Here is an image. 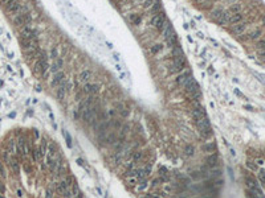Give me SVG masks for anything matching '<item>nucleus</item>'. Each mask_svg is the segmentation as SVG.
<instances>
[{"mask_svg":"<svg viewBox=\"0 0 265 198\" xmlns=\"http://www.w3.org/2000/svg\"><path fill=\"white\" fill-rule=\"evenodd\" d=\"M245 29H247V23H243V21L232 25V32L235 35H241V33H244Z\"/></svg>","mask_w":265,"mask_h":198,"instance_id":"1","label":"nucleus"},{"mask_svg":"<svg viewBox=\"0 0 265 198\" xmlns=\"http://www.w3.org/2000/svg\"><path fill=\"white\" fill-rule=\"evenodd\" d=\"M243 21V13L239 12V13H233V15H229V19H228V24L231 25H235L237 23H241Z\"/></svg>","mask_w":265,"mask_h":198,"instance_id":"2","label":"nucleus"},{"mask_svg":"<svg viewBox=\"0 0 265 198\" xmlns=\"http://www.w3.org/2000/svg\"><path fill=\"white\" fill-rule=\"evenodd\" d=\"M217 164H219V157H217L216 153H212L207 157V165L210 168H215L217 167Z\"/></svg>","mask_w":265,"mask_h":198,"instance_id":"3","label":"nucleus"},{"mask_svg":"<svg viewBox=\"0 0 265 198\" xmlns=\"http://www.w3.org/2000/svg\"><path fill=\"white\" fill-rule=\"evenodd\" d=\"M90 78H92V72H89V70H84V72L80 74V79L82 81V82H89Z\"/></svg>","mask_w":265,"mask_h":198,"instance_id":"4","label":"nucleus"},{"mask_svg":"<svg viewBox=\"0 0 265 198\" xmlns=\"http://www.w3.org/2000/svg\"><path fill=\"white\" fill-rule=\"evenodd\" d=\"M260 36H261V31H260V29H256V31L251 32V33L248 35V38H251V40H257V38H260Z\"/></svg>","mask_w":265,"mask_h":198,"instance_id":"5","label":"nucleus"},{"mask_svg":"<svg viewBox=\"0 0 265 198\" xmlns=\"http://www.w3.org/2000/svg\"><path fill=\"white\" fill-rule=\"evenodd\" d=\"M0 176H6V169H4V165L1 163H0Z\"/></svg>","mask_w":265,"mask_h":198,"instance_id":"6","label":"nucleus"},{"mask_svg":"<svg viewBox=\"0 0 265 198\" xmlns=\"http://www.w3.org/2000/svg\"><path fill=\"white\" fill-rule=\"evenodd\" d=\"M259 56H260V60L265 61V50H261V52L259 53Z\"/></svg>","mask_w":265,"mask_h":198,"instance_id":"7","label":"nucleus"},{"mask_svg":"<svg viewBox=\"0 0 265 198\" xmlns=\"http://www.w3.org/2000/svg\"><path fill=\"white\" fill-rule=\"evenodd\" d=\"M4 192H6V186H4V184H1V182H0V193L3 194Z\"/></svg>","mask_w":265,"mask_h":198,"instance_id":"8","label":"nucleus"},{"mask_svg":"<svg viewBox=\"0 0 265 198\" xmlns=\"http://www.w3.org/2000/svg\"><path fill=\"white\" fill-rule=\"evenodd\" d=\"M16 193H18V195H19V197H20V198H23V190H21V189H18V192H16Z\"/></svg>","mask_w":265,"mask_h":198,"instance_id":"9","label":"nucleus"},{"mask_svg":"<svg viewBox=\"0 0 265 198\" xmlns=\"http://www.w3.org/2000/svg\"><path fill=\"white\" fill-rule=\"evenodd\" d=\"M257 164H259V165H262V164H264V161L260 160V158H259V160H257Z\"/></svg>","mask_w":265,"mask_h":198,"instance_id":"10","label":"nucleus"},{"mask_svg":"<svg viewBox=\"0 0 265 198\" xmlns=\"http://www.w3.org/2000/svg\"><path fill=\"white\" fill-rule=\"evenodd\" d=\"M262 24H265V15L262 16Z\"/></svg>","mask_w":265,"mask_h":198,"instance_id":"11","label":"nucleus"},{"mask_svg":"<svg viewBox=\"0 0 265 198\" xmlns=\"http://www.w3.org/2000/svg\"><path fill=\"white\" fill-rule=\"evenodd\" d=\"M0 198H6V197H4V195L1 194V193H0Z\"/></svg>","mask_w":265,"mask_h":198,"instance_id":"12","label":"nucleus"}]
</instances>
